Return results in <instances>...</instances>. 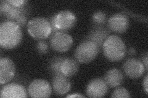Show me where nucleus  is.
I'll return each mask as SVG.
<instances>
[{
    "mask_svg": "<svg viewBox=\"0 0 148 98\" xmlns=\"http://www.w3.org/2000/svg\"><path fill=\"white\" fill-rule=\"evenodd\" d=\"M23 34L16 23L6 20L0 25V45L4 49H12L20 44Z\"/></svg>",
    "mask_w": 148,
    "mask_h": 98,
    "instance_id": "obj_1",
    "label": "nucleus"
},
{
    "mask_svg": "<svg viewBox=\"0 0 148 98\" xmlns=\"http://www.w3.org/2000/svg\"><path fill=\"white\" fill-rule=\"evenodd\" d=\"M102 50L106 58L111 62L122 60L127 54L125 44L117 35L109 36L104 42Z\"/></svg>",
    "mask_w": 148,
    "mask_h": 98,
    "instance_id": "obj_2",
    "label": "nucleus"
},
{
    "mask_svg": "<svg viewBox=\"0 0 148 98\" xmlns=\"http://www.w3.org/2000/svg\"><path fill=\"white\" fill-rule=\"evenodd\" d=\"M27 30L32 38L38 41L47 39L53 32L48 18L42 17L30 20L27 23Z\"/></svg>",
    "mask_w": 148,
    "mask_h": 98,
    "instance_id": "obj_3",
    "label": "nucleus"
},
{
    "mask_svg": "<svg viewBox=\"0 0 148 98\" xmlns=\"http://www.w3.org/2000/svg\"><path fill=\"white\" fill-rule=\"evenodd\" d=\"M99 52L98 45L90 41H82L75 51V57L78 63H88L94 60Z\"/></svg>",
    "mask_w": 148,
    "mask_h": 98,
    "instance_id": "obj_4",
    "label": "nucleus"
},
{
    "mask_svg": "<svg viewBox=\"0 0 148 98\" xmlns=\"http://www.w3.org/2000/svg\"><path fill=\"white\" fill-rule=\"evenodd\" d=\"M30 7L28 1L24 5L16 7L12 6L7 1H1L0 4V12L2 16L6 18L8 21L14 22L22 15L29 16Z\"/></svg>",
    "mask_w": 148,
    "mask_h": 98,
    "instance_id": "obj_5",
    "label": "nucleus"
},
{
    "mask_svg": "<svg viewBox=\"0 0 148 98\" xmlns=\"http://www.w3.org/2000/svg\"><path fill=\"white\" fill-rule=\"evenodd\" d=\"M51 47L56 52H65L70 49L73 45L72 36L64 31H58L50 37Z\"/></svg>",
    "mask_w": 148,
    "mask_h": 98,
    "instance_id": "obj_6",
    "label": "nucleus"
},
{
    "mask_svg": "<svg viewBox=\"0 0 148 98\" xmlns=\"http://www.w3.org/2000/svg\"><path fill=\"white\" fill-rule=\"evenodd\" d=\"M77 17L71 11L64 10L55 14L56 26L59 31L66 32L75 25Z\"/></svg>",
    "mask_w": 148,
    "mask_h": 98,
    "instance_id": "obj_7",
    "label": "nucleus"
},
{
    "mask_svg": "<svg viewBox=\"0 0 148 98\" xmlns=\"http://www.w3.org/2000/svg\"><path fill=\"white\" fill-rule=\"evenodd\" d=\"M28 92L32 97H49L51 95L52 87L43 79H36L30 83Z\"/></svg>",
    "mask_w": 148,
    "mask_h": 98,
    "instance_id": "obj_8",
    "label": "nucleus"
},
{
    "mask_svg": "<svg viewBox=\"0 0 148 98\" xmlns=\"http://www.w3.org/2000/svg\"><path fill=\"white\" fill-rule=\"evenodd\" d=\"M123 69L128 77L135 79L141 77L146 71L141 61L135 58L127 59L123 63Z\"/></svg>",
    "mask_w": 148,
    "mask_h": 98,
    "instance_id": "obj_9",
    "label": "nucleus"
},
{
    "mask_svg": "<svg viewBox=\"0 0 148 98\" xmlns=\"http://www.w3.org/2000/svg\"><path fill=\"white\" fill-rule=\"evenodd\" d=\"M110 31L108 27L95 26L90 31L85 39L83 41H90L98 45L99 51L103 49V46L106 40L110 36Z\"/></svg>",
    "mask_w": 148,
    "mask_h": 98,
    "instance_id": "obj_10",
    "label": "nucleus"
},
{
    "mask_svg": "<svg viewBox=\"0 0 148 98\" xmlns=\"http://www.w3.org/2000/svg\"><path fill=\"white\" fill-rule=\"evenodd\" d=\"M129 20L127 16L122 13H117L111 16L108 21V28L110 31L123 33L129 27Z\"/></svg>",
    "mask_w": 148,
    "mask_h": 98,
    "instance_id": "obj_11",
    "label": "nucleus"
},
{
    "mask_svg": "<svg viewBox=\"0 0 148 98\" xmlns=\"http://www.w3.org/2000/svg\"><path fill=\"white\" fill-rule=\"evenodd\" d=\"M16 66L12 59L8 57L0 59V84L4 85L10 82L15 76Z\"/></svg>",
    "mask_w": 148,
    "mask_h": 98,
    "instance_id": "obj_12",
    "label": "nucleus"
},
{
    "mask_svg": "<svg viewBox=\"0 0 148 98\" xmlns=\"http://www.w3.org/2000/svg\"><path fill=\"white\" fill-rule=\"evenodd\" d=\"M108 86L101 78L92 79L88 84L86 93L90 97H102L107 94Z\"/></svg>",
    "mask_w": 148,
    "mask_h": 98,
    "instance_id": "obj_13",
    "label": "nucleus"
},
{
    "mask_svg": "<svg viewBox=\"0 0 148 98\" xmlns=\"http://www.w3.org/2000/svg\"><path fill=\"white\" fill-rule=\"evenodd\" d=\"M27 97L25 87L20 84L12 83L4 85L1 88V98H24Z\"/></svg>",
    "mask_w": 148,
    "mask_h": 98,
    "instance_id": "obj_14",
    "label": "nucleus"
},
{
    "mask_svg": "<svg viewBox=\"0 0 148 98\" xmlns=\"http://www.w3.org/2000/svg\"><path fill=\"white\" fill-rule=\"evenodd\" d=\"M71 88V82L63 74L54 76L52 79V90L54 94L61 96L66 94Z\"/></svg>",
    "mask_w": 148,
    "mask_h": 98,
    "instance_id": "obj_15",
    "label": "nucleus"
},
{
    "mask_svg": "<svg viewBox=\"0 0 148 98\" xmlns=\"http://www.w3.org/2000/svg\"><path fill=\"white\" fill-rule=\"evenodd\" d=\"M108 86L111 88H115L122 85L123 82V74L119 69H111L106 73L104 78Z\"/></svg>",
    "mask_w": 148,
    "mask_h": 98,
    "instance_id": "obj_16",
    "label": "nucleus"
},
{
    "mask_svg": "<svg viewBox=\"0 0 148 98\" xmlns=\"http://www.w3.org/2000/svg\"><path fill=\"white\" fill-rule=\"evenodd\" d=\"M78 70L79 64L77 59L71 57H65L61 66V71L64 76L67 77H72L78 72Z\"/></svg>",
    "mask_w": 148,
    "mask_h": 98,
    "instance_id": "obj_17",
    "label": "nucleus"
},
{
    "mask_svg": "<svg viewBox=\"0 0 148 98\" xmlns=\"http://www.w3.org/2000/svg\"><path fill=\"white\" fill-rule=\"evenodd\" d=\"M65 57L61 56H57L53 57L48 64V71L53 76L59 74H62L61 71V64L63 62Z\"/></svg>",
    "mask_w": 148,
    "mask_h": 98,
    "instance_id": "obj_18",
    "label": "nucleus"
},
{
    "mask_svg": "<svg viewBox=\"0 0 148 98\" xmlns=\"http://www.w3.org/2000/svg\"><path fill=\"white\" fill-rule=\"evenodd\" d=\"M91 21L95 26H104L107 22V16L106 13L98 11L94 12L91 17Z\"/></svg>",
    "mask_w": 148,
    "mask_h": 98,
    "instance_id": "obj_19",
    "label": "nucleus"
},
{
    "mask_svg": "<svg viewBox=\"0 0 148 98\" xmlns=\"http://www.w3.org/2000/svg\"><path fill=\"white\" fill-rule=\"evenodd\" d=\"M111 97L114 98H127L130 97L131 95L126 88L118 87L112 91Z\"/></svg>",
    "mask_w": 148,
    "mask_h": 98,
    "instance_id": "obj_20",
    "label": "nucleus"
},
{
    "mask_svg": "<svg viewBox=\"0 0 148 98\" xmlns=\"http://www.w3.org/2000/svg\"><path fill=\"white\" fill-rule=\"evenodd\" d=\"M36 48L37 52L40 55H45L49 51V44L47 41L45 40H41L36 44Z\"/></svg>",
    "mask_w": 148,
    "mask_h": 98,
    "instance_id": "obj_21",
    "label": "nucleus"
},
{
    "mask_svg": "<svg viewBox=\"0 0 148 98\" xmlns=\"http://www.w3.org/2000/svg\"><path fill=\"white\" fill-rule=\"evenodd\" d=\"M6 1L11 4L12 6L16 7H19L24 5L27 1H24V0H6Z\"/></svg>",
    "mask_w": 148,
    "mask_h": 98,
    "instance_id": "obj_22",
    "label": "nucleus"
},
{
    "mask_svg": "<svg viewBox=\"0 0 148 98\" xmlns=\"http://www.w3.org/2000/svg\"><path fill=\"white\" fill-rule=\"evenodd\" d=\"M48 21L50 23V25L51 26V28H52V31H53V33H54L56 32H58L59 31L57 29L56 26V23H55V14L52 16L49 19Z\"/></svg>",
    "mask_w": 148,
    "mask_h": 98,
    "instance_id": "obj_23",
    "label": "nucleus"
},
{
    "mask_svg": "<svg viewBox=\"0 0 148 98\" xmlns=\"http://www.w3.org/2000/svg\"><path fill=\"white\" fill-rule=\"evenodd\" d=\"M147 60H148V56H147V53L146 52L145 53L143 54L141 57V62L143 63V65L145 68V70L146 71H147Z\"/></svg>",
    "mask_w": 148,
    "mask_h": 98,
    "instance_id": "obj_24",
    "label": "nucleus"
},
{
    "mask_svg": "<svg viewBox=\"0 0 148 98\" xmlns=\"http://www.w3.org/2000/svg\"><path fill=\"white\" fill-rule=\"evenodd\" d=\"M143 88H144L146 93V94H147V92H148V76H147V75L146 76L144 80H143Z\"/></svg>",
    "mask_w": 148,
    "mask_h": 98,
    "instance_id": "obj_25",
    "label": "nucleus"
},
{
    "mask_svg": "<svg viewBox=\"0 0 148 98\" xmlns=\"http://www.w3.org/2000/svg\"><path fill=\"white\" fill-rule=\"evenodd\" d=\"M66 97H85V96L79 94V93H75V94L69 95L67 96Z\"/></svg>",
    "mask_w": 148,
    "mask_h": 98,
    "instance_id": "obj_26",
    "label": "nucleus"
},
{
    "mask_svg": "<svg viewBox=\"0 0 148 98\" xmlns=\"http://www.w3.org/2000/svg\"><path fill=\"white\" fill-rule=\"evenodd\" d=\"M128 53L129 55H134L136 54V50L134 49L133 47H131V48L129 49Z\"/></svg>",
    "mask_w": 148,
    "mask_h": 98,
    "instance_id": "obj_27",
    "label": "nucleus"
}]
</instances>
